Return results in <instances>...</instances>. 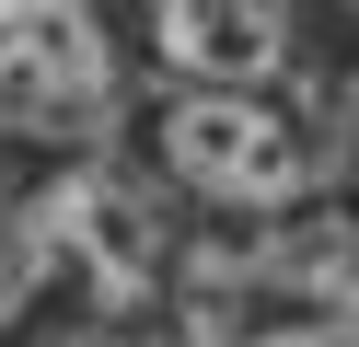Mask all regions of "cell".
I'll return each mask as SVG.
<instances>
[{"label":"cell","mask_w":359,"mask_h":347,"mask_svg":"<svg viewBox=\"0 0 359 347\" xmlns=\"http://www.w3.org/2000/svg\"><path fill=\"white\" fill-rule=\"evenodd\" d=\"M163 162L220 208H290L302 174H313L302 128L278 104H255V93H174L163 104Z\"/></svg>","instance_id":"obj_1"},{"label":"cell","mask_w":359,"mask_h":347,"mask_svg":"<svg viewBox=\"0 0 359 347\" xmlns=\"http://www.w3.org/2000/svg\"><path fill=\"white\" fill-rule=\"evenodd\" d=\"M0 116H24V128L104 116V46L70 0H0Z\"/></svg>","instance_id":"obj_2"},{"label":"cell","mask_w":359,"mask_h":347,"mask_svg":"<svg viewBox=\"0 0 359 347\" xmlns=\"http://www.w3.org/2000/svg\"><path fill=\"white\" fill-rule=\"evenodd\" d=\"M151 46L186 93H255L290 58L278 0H151Z\"/></svg>","instance_id":"obj_3"},{"label":"cell","mask_w":359,"mask_h":347,"mask_svg":"<svg viewBox=\"0 0 359 347\" xmlns=\"http://www.w3.org/2000/svg\"><path fill=\"white\" fill-rule=\"evenodd\" d=\"M47 231H58V243H70L81 266L104 278V290H140V278H151V208L128 197L116 174H81L70 197L47 208Z\"/></svg>","instance_id":"obj_4"},{"label":"cell","mask_w":359,"mask_h":347,"mask_svg":"<svg viewBox=\"0 0 359 347\" xmlns=\"http://www.w3.org/2000/svg\"><path fill=\"white\" fill-rule=\"evenodd\" d=\"M266 278L302 290L313 313H359V220H302L266 243Z\"/></svg>","instance_id":"obj_5"},{"label":"cell","mask_w":359,"mask_h":347,"mask_svg":"<svg viewBox=\"0 0 359 347\" xmlns=\"http://www.w3.org/2000/svg\"><path fill=\"white\" fill-rule=\"evenodd\" d=\"M278 347H359V313H336V324H313V336H278Z\"/></svg>","instance_id":"obj_6"},{"label":"cell","mask_w":359,"mask_h":347,"mask_svg":"<svg viewBox=\"0 0 359 347\" xmlns=\"http://www.w3.org/2000/svg\"><path fill=\"white\" fill-rule=\"evenodd\" d=\"M348 12H359V0H348Z\"/></svg>","instance_id":"obj_7"}]
</instances>
